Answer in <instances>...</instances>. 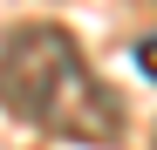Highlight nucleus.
I'll list each match as a JSON object with an SVG mask.
<instances>
[{"label": "nucleus", "mask_w": 157, "mask_h": 150, "mask_svg": "<svg viewBox=\"0 0 157 150\" xmlns=\"http://www.w3.org/2000/svg\"><path fill=\"white\" fill-rule=\"evenodd\" d=\"M0 109L62 143H116L123 103L89 75L62 28H14L0 41Z\"/></svg>", "instance_id": "f257e3e1"}, {"label": "nucleus", "mask_w": 157, "mask_h": 150, "mask_svg": "<svg viewBox=\"0 0 157 150\" xmlns=\"http://www.w3.org/2000/svg\"><path fill=\"white\" fill-rule=\"evenodd\" d=\"M137 68H144V75H150V82H157V34H150V41H144V48H137Z\"/></svg>", "instance_id": "f03ea898"}]
</instances>
